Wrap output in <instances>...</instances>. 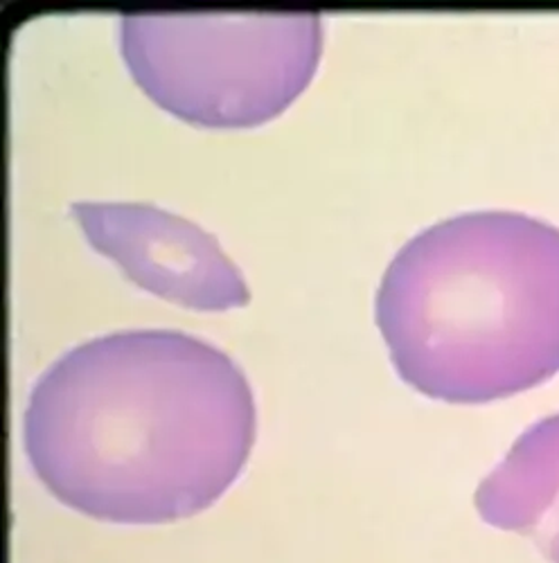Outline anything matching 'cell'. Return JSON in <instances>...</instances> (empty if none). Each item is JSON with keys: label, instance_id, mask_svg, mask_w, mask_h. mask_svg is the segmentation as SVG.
Instances as JSON below:
<instances>
[{"label": "cell", "instance_id": "4", "mask_svg": "<svg viewBox=\"0 0 559 563\" xmlns=\"http://www.w3.org/2000/svg\"><path fill=\"white\" fill-rule=\"evenodd\" d=\"M86 240L131 282L197 311H226L251 300L242 271L212 232L154 203L79 201L70 208Z\"/></svg>", "mask_w": 559, "mask_h": 563}, {"label": "cell", "instance_id": "1", "mask_svg": "<svg viewBox=\"0 0 559 563\" xmlns=\"http://www.w3.org/2000/svg\"><path fill=\"white\" fill-rule=\"evenodd\" d=\"M255 442L240 365L176 330L90 339L45 369L25 412L39 481L90 519H188L235 483Z\"/></svg>", "mask_w": 559, "mask_h": 563}, {"label": "cell", "instance_id": "5", "mask_svg": "<svg viewBox=\"0 0 559 563\" xmlns=\"http://www.w3.org/2000/svg\"><path fill=\"white\" fill-rule=\"evenodd\" d=\"M474 503L487 526L530 539L548 563H559V412L515 440Z\"/></svg>", "mask_w": 559, "mask_h": 563}, {"label": "cell", "instance_id": "2", "mask_svg": "<svg viewBox=\"0 0 559 563\" xmlns=\"http://www.w3.org/2000/svg\"><path fill=\"white\" fill-rule=\"evenodd\" d=\"M375 311L417 393L487 404L533 390L559 372V228L515 210L442 219L397 251Z\"/></svg>", "mask_w": 559, "mask_h": 563}, {"label": "cell", "instance_id": "3", "mask_svg": "<svg viewBox=\"0 0 559 563\" xmlns=\"http://www.w3.org/2000/svg\"><path fill=\"white\" fill-rule=\"evenodd\" d=\"M120 51L133 81L167 113L208 129L257 126L311 81L318 12H127Z\"/></svg>", "mask_w": 559, "mask_h": 563}]
</instances>
